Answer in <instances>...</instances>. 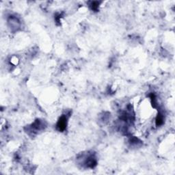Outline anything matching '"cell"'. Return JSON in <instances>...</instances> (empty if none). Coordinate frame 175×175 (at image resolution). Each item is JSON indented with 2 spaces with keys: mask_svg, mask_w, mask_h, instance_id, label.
<instances>
[{
  "mask_svg": "<svg viewBox=\"0 0 175 175\" xmlns=\"http://www.w3.org/2000/svg\"><path fill=\"white\" fill-rule=\"evenodd\" d=\"M67 116H62L61 118H60V120H58V122L57 123V128L60 131H64L66 127H67Z\"/></svg>",
  "mask_w": 175,
  "mask_h": 175,
  "instance_id": "1",
  "label": "cell"
},
{
  "mask_svg": "<svg viewBox=\"0 0 175 175\" xmlns=\"http://www.w3.org/2000/svg\"><path fill=\"white\" fill-rule=\"evenodd\" d=\"M8 23L10 28L12 29H18L19 26H20V23H19V20L15 17H10L8 20Z\"/></svg>",
  "mask_w": 175,
  "mask_h": 175,
  "instance_id": "2",
  "label": "cell"
}]
</instances>
